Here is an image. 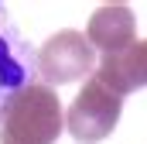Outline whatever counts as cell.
I'll use <instances>...</instances> for the list:
<instances>
[{"label": "cell", "instance_id": "6", "mask_svg": "<svg viewBox=\"0 0 147 144\" xmlns=\"http://www.w3.org/2000/svg\"><path fill=\"white\" fill-rule=\"evenodd\" d=\"M96 79L113 89L120 100L127 93H137L147 86V38L134 41L130 48L116 52V55H103V62L96 65Z\"/></svg>", "mask_w": 147, "mask_h": 144}, {"label": "cell", "instance_id": "3", "mask_svg": "<svg viewBox=\"0 0 147 144\" xmlns=\"http://www.w3.org/2000/svg\"><path fill=\"white\" fill-rule=\"evenodd\" d=\"M92 69H96V52H92V45L86 41L82 31H58L34 55V72L41 75L38 82H45L48 89L79 82Z\"/></svg>", "mask_w": 147, "mask_h": 144}, {"label": "cell", "instance_id": "4", "mask_svg": "<svg viewBox=\"0 0 147 144\" xmlns=\"http://www.w3.org/2000/svg\"><path fill=\"white\" fill-rule=\"evenodd\" d=\"M34 52L24 41V35L14 28L7 7L0 3V120L10 107V100L34 82Z\"/></svg>", "mask_w": 147, "mask_h": 144}, {"label": "cell", "instance_id": "2", "mask_svg": "<svg viewBox=\"0 0 147 144\" xmlns=\"http://www.w3.org/2000/svg\"><path fill=\"white\" fill-rule=\"evenodd\" d=\"M120 113H123V100L113 89H106L96 75H89L65 113V130L79 144H99L116 130Z\"/></svg>", "mask_w": 147, "mask_h": 144}, {"label": "cell", "instance_id": "5", "mask_svg": "<svg viewBox=\"0 0 147 144\" xmlns=\"http://www.w3.org/2000/svg\"><path fill=\"white\" fill-rule=\"evenodd\" d=\"M86 41L92 45V52L99 48L103 55H116L123 48H130L137 41V17L127 3H103L86 28Z\"/></svg>", "mask_w": 147, "mask_h": 144}, {"label": "cell", "instance_id": "1", "mask_svg": "<svg viewBox=\"0 0 147 144\" xmlns=\"http://www.w3.org/2000/svg\"><path fill=\"white\" fill-rule=\"evenodd\" d=\"M65 130V113L55 89L45 82L24 86L0 120V144H55Z\"/></svg>", "mask_w": 147, "mask_h": 144}]
</instances>
